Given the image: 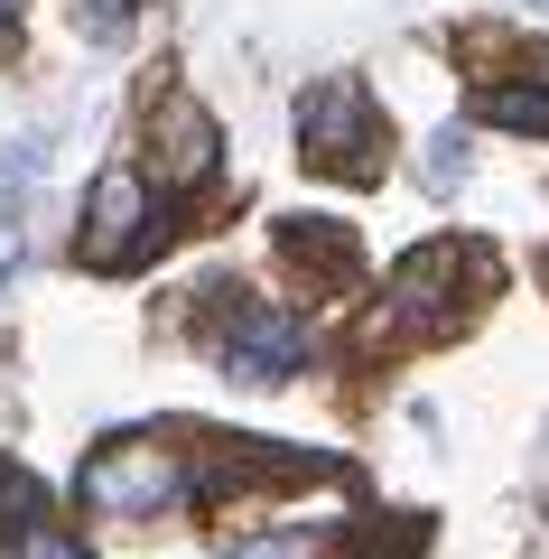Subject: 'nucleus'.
<instances>
[{
	"label": "nucleus",
	"instance_id": "obj_9",
	"mask_svg": "<svg viewBox=\"0 0 549 559\" xmlns=\"http://www.w3.org/2000/svg\"><path fill=\"white\" fill-rule=\"evenodd\" d=\"M0 559H94V550H84V540H65L57 522H28V532L10 540V550H0Z\"/></svg>",
	"mask_w": 549,
	"mask_h": 559
},
{
	"label": "nucleus",
	"instance_id": "obj_4",
	"mask_svg": "<svg viewBox=\"0 0 549 559\" xmlns=\"http://www.w3.org/2000/svg\"><path fill=\"white\" fill-rule=\"evenodd\" d=\"M215 355H224V373H242V382H289L298 364H308V326H298L289 308H261V299H242L234 318H224Z\"/></svg>",
	"mask_w": 549,
	"mask_h": 559
},
{
	"label": "nucleus",
	"instance_id": "obj_2",
	"mask_svg": "<svg viewBox=\"0 0 549 559\" xmlns=\"http://www.w3.org/2000/svg\"><path fill=\"white\" fill-rule=\"evenodd\" d=\"M373 140H382V121H373V94L354 75L298 94V150H308V159L345 168V178H373Z\"/></svg>",
	"mask_w": 549,
	"mask_h": 559
},
{
	"label": "nucleus",
	"instance_id": "obj_6",
	"mask_svg": "<svg viewBox=\"0 0 549 559\" xmlns=\"http://www.w3.org/2000/svg\"><path fill=\"white\" fill-rule=\"evenodd\" d=\"M475 112H485L493 131H549V84H493Z\"/></svg>",
	"mask_w": 549,
	"mask_h": 559
},
{
	"label": "nucleus",
	"instance_id": "obj_7",
	"mask_svg": "<svg viewBox=\"0 0 549 559\" xmlns=\"http://www.w3.org/2000/svg\"><path fill=\"white\" fill-rule=\"evenodd\" d=\"M0 522H10V532L47 522V495H38V476H28V466H10V457H0Z\"/></svg>",
	"mask_w": 549,
	"mask_h": 559
},
{
	"label": "nucleus",
	"instance_id": "obj_5",
	"mask_svg": "<svg viewBox=\"0 0 549 559\" xmlns=\"http://www.w3.org/2000/svg\"><path fill=\"white\" fill-rule=\"evenodd\" d=\"M150 140H158L168 187H205V178H215V121H205V103L168 94V103H158V121H150Z\"/></svg>",
	"mask_w": 549,
	"mask_h": 559
},
{
	"label": "nucleus",
	"instance_id": "obj_10",
	"mask_svg": "<svg viewBox=\"0 0 549 559\" xmlns=\"http://www.w3.org/2000/svg\"><path fill=\"white\" fill-rule=\"evenodd\" d=\"M234 559H317V550H308V540H298V532H261V540H242Z\"/></svg>",
	"mask_w": 549,
	"mask_h": 559
},
{
	"label": "nucleus",
	"instance_id": "obj_12",
	"mask_svg": "<svg viewBox=\"0 0 549 559\" xmlns=\"http://www.w3.org/2000/svg\"><path fill=\"white\" fill-rule=\"evenodd\" d=\"M0 28H10V0H0Z\"/></svg>",
	"mask_w": 549,
	"mask_h": 559
},
{
	"label": "nucleus",
	"instance_id": "obj_8",
	"mask_svg": "<svg viewBox=\"0 0 549 559\" xmlns=\"http://www.w3.org/2000/svg\"><path fill=\"white\" fill-rule=\"evenodd\" d=\"M131 20H140V0H75V28H84L94 47H112Z\"/></svg>",
	"mask_w": 549,
	"mask_h": 559
},
{
	"label": "nucleus",
	"instance_id": "obj_3",
	"mask_svg": "<svg viewBox=\"0 0 549 559\" xmlns=\"http://www.w3.org/2000/svg\"><path fill=\"white\" fill-rule=\"evenodd\" d=\"M150 234H158V215H150L140 168H103L94 205H84V261H94V271H131V261L150 252Z\"/></svg>",
	"mask_w": 549,
	"mask_h": 559
},
{
	"label": "nucleus",
	"instance_id": "obj_11",
	"mask_svg": "<svg viewBox=\"0 0 549 559\" xmlns=\"http://www.w3.org/2000/svg\"><path fill=\"white\" fill-rule=\"evenodd\" d=\"M10 261H20V242H10V252H0V280H10Z\"/></svg>",
	"mask_w": 549,
	"mask_h": 559
},
{
	"label": "nucleus",
	"instance_id": "obj_1",
	"mask_svg": "<svg viewBox=\"0 0 549 559\" xmlns=\"http://www.w3.org/2000/svg\"><path fill=\"white\" fill-rule=\"evenodd\" d=\"M75 495L94 503V513H177V503L196 495V466L177 457L168 439H112V448H94L84 457V476H75Z\"/></svg>",
	"mask_w": 549,
	"mask_h": 559
}]
</instances>
